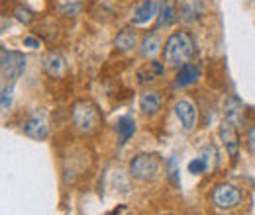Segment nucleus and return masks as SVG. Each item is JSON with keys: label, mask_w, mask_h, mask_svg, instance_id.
Listing matches in <instances>:
<instances>
[{"label": "nucleus", "mask_w": 255, "mask_h": 215, "mask_svg": "<svg viewBox=\"0 0 255 215\" xmlns=\"http://www.w3.org/2000/svg\"><path fill=\"white\" fill-rule=\"evenodd\" d=\"M192 55H194V39L189 31H173L167 37L165 47H163V59L169 67L179 69L187 65Z\"/></svg>", "instance_id": "obj_1"}, {"label": "nucleus", "mask_w": 255, "mask_h": 215, "mask_svg": "<svg viewBox=\"0 0 255 215\" xmlns=\"http://www.w3.org/2000/svg\"><path fill=\"white\" fill-rule=\"evenodd\" d=\"M73 118V125L77 131L85 133V135H93L98 125H100V112L91 100H79L73 106L71 112Z\"/></svg>", "instance_id": "obj_2"}, {"label": "nucleus", "mask_w": 255, "mask_h": 215, "mask_svg": "<svg viewBox=\"0 0 255 215\" xmlns=\"http://www.w3.org/2000/svg\"><path fill=\"white\" fill-rule=\"evenodd\" d=\"M161 160L157 154L141 153L129 160V174L139 182H151L159 176Z\"/></svg>", "instance_id": "obj_3"}, {"label": "nucleus", "mask_w": 255, "mask_h": 215, "mask_svg": "<svg viewBox=\"0 0 255 215\" xmlns=\"http://www.w3.org/2000/svg\"><path fill=\"white\" fill-rule=\"evenodd\" d=\"M242 190L234 184H218L212 192V204L218 210H234L242 204Z\"/></svg>", "instance_id": "obj_4"}, {"label": "nucleus", "mask_w": 255, "mask_h": 215, "mask_svg": "<svg viewBox=\"0 0 255 215\" xmlns=\"http://www.w3.org/2000/svg\"><path fill=\"white\" fill-rule=\"evenodd\" d=\"M24 69H26L24 55H20L16 51L2 49V78L4 80H8L10 84H14L18 80V76L24 72Z\"/></svg>", "instance_id": "obj_5"}, {"label": "nucleus", "mask_w": 255, "mask_h": 215, "mask_svg": "<svg viewBox=\"0 0 255 215\" xmlns=\"http://www.w3.org/2000/svg\"><path fill=\"white\" fill-rule=\"evenodd\" d=\"M24 133L32 139L43 141L49 135V122L43 112H32L24 122Z\"/></svg>", "instance_id": "obj_6"}, {"label": "nucleus", "mask_w": 255, "mask_h": 215, "mask_svg": "<svg viewBox=\"0 0 255 215\" xmlns=\"http://www.w3.org/2000/svg\"><path fill=\"white\" fill-rule=\"evenodd\" d=\"M220 139H222L224 147L228 154L232 158L238 156V151H240V137H238V129H236V123L232 120H224L220 123Z\"/></svg>", "instance_id": "obj_7"}, {"label": "nucleus", "mask_w": 255, "mask_h": 215, "mask_svg": "<svg viewBox=\"0 0 255 215\" xmlns=\"http://www.w3.org/2000/svg\"><path fill=\"white\" fill-rule=\"evenodd\" d=\"M41 67H43V72L47 76H51V78H61L67 72V63L57 51L45 53L43 59H41Z\"/></svg>", "instance_id": "obj_8"}, {"label": "nucleus", "mask_w": 255, "mask_h": 215, "mask_svg": "<svg viewBox=\"0 0 255 215\" xmlns=\"http://www.w3.org/2000/svg\"><path fill=\"white\" fill-rule=\"evenodd\" d=\"M175 114H177V118H179V122H181L185 131H191L192 127L196 125L198 112H196V108H194V104L191 100H179L175 104Z\"/></svg>", "instance_id": "obj_9"}, {"label": "nucleus", "mask_w": 255, "mask_h": 215, "mask_svg": "<svg viewBox=\"0 0 255 215\" xmlns=\"http://www.w3.org/2000/svg\"><path fill=\"white\" fill-rule=\"evenodd\" d=\"M157 12H159V2H155V0H143L135 8L133 18H131V24L133 26H143L149 20L157 18Z\"/></svg>", "instance_id": "obj_10"}, {"label": "nucleus", "mask_w": 255, "mask_h": 215, "mask_svg": "<svg viewBox=\"0 0 255 215\" xmlns=\"http://www.w3.org/2000/svg\"><path fill=\"white\" fill-rule=\"evenodd\" d=\"M214 156H216V149L214 147H204L200 154L189 162V172L192 174H204L210 170V166L214 164Z\"/></svg>", "instance_id": "obj_11"}, {"label": "nucleus", "mask_w": 255, "mask_h": 215, "mask_svg": "<svg viewBox=\"0 0 255 215\" xmlns=\"http://www.w3.org/2000/svg\"><path fill=\"white\" fill-rule=\"evenodd\" d=\"M200 78V67L196 63H187L183 67H179L177 76H175V86L177 88H187L194 84Z\"/></svg>", "instance_id": "obj_12"}, {"label": "nucleus", "mask_w": 255, "mask_h": 215, "mask_svg": "<svg viewBox=\"0 0 255 215\" xmlns=\"http://www.w3.org/2000/svg\"><path fill=\"white\" fill-rule=\"evenodd\" d=\"M139 110L145 116H155L161 110V94L157 90H147L139 96Z\"/></svg>", "instance_id": "obj_13"}, {"label": "nucleus", "mask_w": 255, "mask_h": 215, "mask_svg": "<svg viewBox=\"0 0 255 215\" xmlns=\"http://www.w3.org/2000/svg\"><path fill=\"white\" fill-rule=\"evenodd\" d=\"M177 20V4L175 0H161L157 12V28H167Z\"/></svg>", "instance_id": "obj_14"}, {"label": "nucleus", "mask_w": 255, "mask_h": 215, "mask_svg": "<svg viewBox=\"0 0 255 215\" xmlns=\"http://www.w3.org/2000/svg\"><path fill=\"white\" fill-rule=\"evenodd\" d=\"M135 43H137V33H135V30H131V28L120 30L118 35H116V39H114V47L118 51H122V53L131 51L135 47Z\"/></svg>", "instance_id": "obj_15"}, {"label": "nucleus", "mask_w": 255, "mask_h": 215, "mask_svg": "<svg viewBox=\"0 0 255 215\" xmlns=\"http://www.w3.org/2000/svg\"><path fill=\"white\" fill-rule=\"evenodd\" d=\"M141 55L145 57V59H155L157 55H159V51H161V41H159V37L155 35V33H147L143 39H141Z\"/></svg>", "instance_id": "obj_16"}, {"label": "nucleus", "mask_w": 255, "mask_h": 215, "mask_svg": "<svg viewBox=\"0 0 255 215\" xmlns=\"http://www.w3.org/2000/svg\"><path fill=\"white\" fill-rule=\"evenodd\" d=\"M116 131H118V139L122 145H126L129 141V137L135 133V122L129 116H122L118 123H116Z\"/></svg>", "instance_id": "obj_17"}, {"label": "nucleus", "mask_w": 255, "mask_h": 215, "mask_svg": "<svg viewBox=\"0 0 255 215\" xmlns=\"http://www.w3.org/2000/svg\"><path fill=\"white\" fill-rule=\"evenodd\" d=\"M165 172H167V178H169L173 184L175 186L181 184V178H179V160H177V156H171V158L167 160Z\"/></svg>", "instance_id": "obj_18"}, {"label": "nucleus", "mask_w": 255, "mask_h": 215, "mask_svg": "<svg viewBox=\"0 0 255 215\" xmlns=\"http://www.w3.org/2000/svg\"><path fill=\"white\" fill-rule=\"evenodd\" d=\"M14 14H16V18H18V22H22V24H26V26L33 22V14L28 8H22V6H20V8L14 10Z\"/></svg>", "instance_id": "obj_19"}, {"label": "nucleus", "mask_w": 255, "mask_h": 215, "mask_svg": "<svg viewBox=\"0 0 255 215\" xmlns=\"http://www.w3.org/2000/svg\"><path fill=\"white\" fill-rule=\"evenodd\" d=\"M12 90H14L12 84H8V86L4 84L2 86V110H8L12 106Z\"/></svg>", "instance_id": "obj_20"}, {"label": "nucleus", "mask_w": 255, "mask_h": 215, "mask_svg": "<svg viewBox=\"0 0 255 215\" xmlns=\"http://www.w3.org/2000/svg\"><path fill=\"white\" fill-rule=\"evenodd\" d=\"M248 147H250V153L254 154L255 158V125H252L248 129Z\"/></svg>", "instance_id": "obj_21"}, {"label": "nucleus", "mask_w": 255, "mask_h": 215, "mask_svg": "<svg viewBox=\"0 0 255 215\" xmlns=\"http://www.w3.org/2000/svg\"><path fill=\"white\" fill-rule=\"evenodd\" d=\"M79 10H81V4H79V2H77V4H73V6H71V4H67V6L61 8V12H63L65 16H75Z\"/></svg>", "instance_id": "obj_22"}, {"label": "nucleus", "mask_w": 255, "mask_h": 215, "mask_svg": "<svg viewBox=\"0 0 255 215\" xmlns=\"http://www.w3.org/2000/svg\"><path fill=\"white\" fill-rule=\"evenodd\" d=\"M24 45H26V47H32V49H37L41 43H39L35 37H24Z\"/></svg>", "instance_id": "obj_23"}, {"label": "nucleus", "mask_w": 255, "mask_h": 215, "mask_svg": "<svg viewBox=\"0 0 255 215\" xmlns=\"http://www.w3.org/2000/svg\"><path fill=\"white\" fill-rule=\"evenodd\" d=\"M165 215H175V214H165Z\"/></svg>", "instance_id": "obj_24"}]
</instances>
